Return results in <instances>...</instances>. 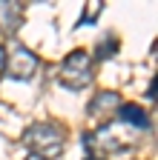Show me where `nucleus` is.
Here are the masks:
<instances>
[{
	"instance_id": "nucleus-1",
	"label": "nucleus",
	"mask_w": 158,
	"mask_h": 160,
	"mask_svg": "<svg viewBox=\"0 0 158 160\" xmlns=\"http://www.w3.org/2000/svg\"><path fill=\"white\" fill-rule=\"evenodd\" d=\"M23 146L41 160H55V157L63 154L66 132L57 123H32L23 132Z\"/></svg>"
},
{
	"instance_id": "nucleus-2",
	"label": "nucleus",
	"mask_w": 158,
	"mask_h": 160,
	"mask_svg": "<svg viewBox=\"0 0 158 160\" xmlns=\"http://www.w3.org/2000/svg\"><path fill=\"white\" fill-rule=\"evenodd\" d=\"M95 80V69H92V54L86 49H75L63 57L61 69H57V83L69 92H81Z\"/></svg>"
},
{
	"instance_id": "nucleus-3",
	"label": "nucleus",
	"mask_w": 158,
	"mask_h": 160,
	"mask_svg": "<svg viewBox=\"0 0 158 160\" xmlns=\"http://www.w3.org/2000/svg\"><path fill=\"white\" fill-rule=\"evenodd\" d=\"M41 69V57L26 46H12L6 52V63H3V74H9L12 80H32Z\"/></svg>"
},
{
	"instance_id": "nucleus-4",
	"label": "nucleus",
	"mask_w": 158,
	"mask_h": 160,
	"mask_svg": "<svg viewBox=\"0 0 158 160\" xmlns=\"http://www.w3.org/2000/svg\"><path fill=\"white\" fill-rule=\"evenodd\" d=\"M115 114H118V123H124L127 129H135V132H150L152 129L150 114L138 106V103H121Z\"/></svg>"
},
{
	"instance_id": "nucleus-5",
	"label": "nucleus",
	"mask_w": 158,
	"mask_h": 160,
	"mask_svg": "<svg viewBox=\"0 0 158 160\" xmlns=\"http://www.w3.org/2000/svg\"><path fill=\"white\" fill-rule=\"evenodd\" d=\"M118 106H121V97H118L115 92H101V94H95L89 100L86 114L89 117H104V120H109V114L118 112Z\"/></svg>"
},
{
	"instance_id": "nucleus-6",
	"label": "nucleus",
	"mask_w": 158,
	"mask_h": 160,
	"mask_svg": "<svg viewBox=\"0 0 158 160\" xmlns=\"http://www.w3.org/2000/svg\"><path fill=\"white\" fill-rule=\"evenodd\" d=\"M23 20V6L20 3H6V0H0V29L6 34H14L17 26H20Z\"/></svg>"
},
{
	"instance_id": "nucleus-7",
	"label": "nucleus",
	"mask_w": 158,
	"mask_h": 160,
	"mask_svg": "<svg viewBox=\"0 0 158 160\" xmlns=\"http://www.w3.org/2000/svg\"><path fill=\"white\" fill-rule=\"evenodd\" d=\"M98 60H109L118 54V37L115 34H106V40H98Z\"/></svg>"
},
{
	"instance_id": "nucleus-8",
	"label": "nucleus",
	"mask_w": 158,
	"mask_h": 160,
	"mask_svg": "<svg viewBox=\"0 0 158 160\" xmlns=\"http://www.w3.org/2000/svg\"><path fill=\"white\" fill-rule=\"evenodd\" d=\"M104 12V6L98 3V0H89L86 3V9H84V14H81V20H78V26H92L95 23V17Z\"/></svg>"
},
{
	"instance_id": "nucleus-9",
	"label": "nucleus",
	"mask_w": 158,
	"mask_h": 160,
	"mask_svg": "<svg viewBox=\"0 0 158 160\" xmlns=\"http://www.w3.org/2000/svg\"><path fill=\"white\" fill-rule=\"evenodd\" d=\"M3 63H6V49L0 46V74H3Z\"/></svg>"
},
{
	"instance_id": "nucleus-10",
	"label": "nucleus",
	"mask_w": 158,
	"mask_h": 160,
	"mask_svg": "<svg viewBox=\"0 0 158 160\" xmlns=\"http://www.w3.org/2000/svg\"><path fill=\"white\" fill-rule=\"evenodd\" d=\"M147 97H150V100H152V97H155V77H152V80H150V94H147Z\"/></svg>"
},
{
	"instance_id": "nucleus-11",
	"label": "nucleus",
	"mask_w": 158,
	"mask_h": 160,
	"mask_svg": "<svg viewBox=\"0 0 158 160\" xmlns=\"http://www.w3.org/2000/svg\"><path fill=\"white\" fill-rule=\"evenodd\" d=\"M84 160H101V157H84Z\"/></svg>"
},
{
	"instance_id": "nucleus-12",
	"label": "nucleus",
	"mask_w": 158,
	"mask_h": 160,
	"mask_svg": "<svg viewBox=\"0 0 158 160\" xmlns=\"http://www.w3.org/2000/svg\"><path fill=\"white\" fill-rule=\"evenodd\" d=\"M29 160H41V157H35V154H32V157H29Z\"/></svg>"
}]
</instances>
